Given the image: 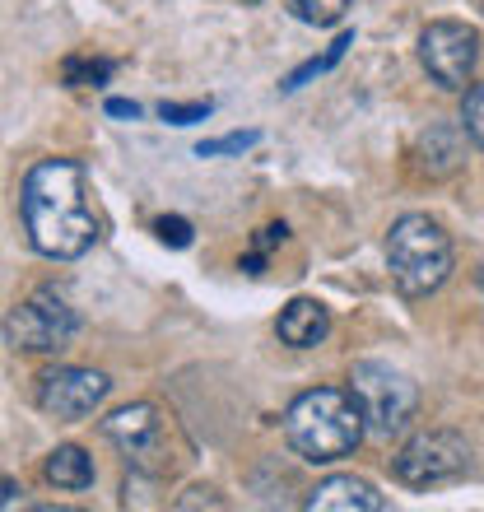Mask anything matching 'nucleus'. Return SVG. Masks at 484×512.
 I'll return each instance as SVG.
<instances>
[{
    "instance_id": "6",
    "label": "nucleus",
    "mask_w": 484,
    "mask_h": 512,
    "mask_svg": "<svg viewBox=\"0 0 484 512\" xmlns=\"http://www.w3.org/2000/svg\"><path fill=\"white\" fill-rule=\"evenodd\" d=\"M350 382H354L350 391L359 396V405H363V419H368L377 433H401L405 424L415 419L419 391H415V382L405 378L401 368L377 364V359H363V364H354Z\"/></svg>"
},
{
    "instance_id": "9",
    "label": "nucleus",
    "mask_w": 484,
    "mask_h": 512,
    "mask_svg": "<svg viewBox=\"0 0 484 512\" xmlns=\"http://www.w3.org/2000/svg\"><path fill=\"white\" fill-rule=\"evenodd\" d=\"M112 382L98 373V368H56V373H47L38 387V405L47 410V415L66 419V424H75V419L94 415L98 405L108 401Z\"/></svg>"
},
{
    "instance_id": "3",
    "label": "nucleus",
    "mask_w": 484,
    "mask_h": 512,
    "mask_svg": "<svg viewBox=\"0 0 484 512\" xmlns=\"http://www.w3.org/2000/svg\"><path fill=\"white\" fill-rule=\"evenodd\" d=\"M387 270L405 298H424L443 289L452 275V238L429 215H401L387 233Z\"/></svg>"
},
{
    "instance_id": "23",
    "label": "nucleus",
    "mask_w": 484,
    "mask_h": 512,
    "mask_svg": "<svg viewBox=\"0 0 484 512\" xmlns=\"http://www.w3.org/2000/svg\"><path fill=\"white\" fill-rule=\"evenodd\" d=\"M480 294H484V270H480Z\"/></svg>"
},
{
    "instance_id": "14",
    "label": "nucleus",
    "mask_w": 484,
    "mask_h": 512,
    "mask_svg": "<svg viewBox=\"0 0 484 512\" xmlns=\"http://www.w3.org/2000/svg\"><path fill=\"white\" fill-rule=\"evenodd\" d=\"M112 61H89V56H70L66 66H61V75H66L70 89H103V84L112 80Z\"/></svg>"
},
{
    "instance_id": "8",
    "label": "nucleus",
    "mask_w": 484,
    "mask_h": 512,
    "mask_svg": "<svg viewBox=\"0 0 484 512\" xmlns=\"http://www.w3.org/2000/svg\"><path fill=\"white\" fill-rule=\"evenodd\" d=\"M419 61H424L433 84L466 89L475 75V61H480V38H475V28L457 24V19H438L419 33Z\"/></svg>"
},
{
    "instance_id": "11",
    "label": "nucleus",
    "mask_w": 484,
    "mask_h": 512,
    "mask_svg": "<svg viewBox=\"0 0 484 512\" xmlns=\"http://www.w3.org/2000/svg\"><path fill=\"white\" fill-rule=\"evenodd\" d=\"M275 331H280L284 345L312 350V345H322L326 331H331V312H326V303H317V298H294V303L280 312Z\"/></svg>"
},
{
    "instance_id": "13",
    "label": "nucleus",
    "mask_w": 484,
    "mask_h": 512,
    "mask_svg": "<svg viewBox=\"0 0 484 512\" xmlns=\"http://www.w3.org/2000/svg\"><path fill=\"white\" fill-rule=\"evenodd\" d=\"M350 47H354V33H340V38L331 42V47H326V56H312L308 66H298L294 75L284 80V94H294V89H303V84H308L312 75H326V70L336 66V61H340V56H345V52H350Z\"/></svg>"
},
{
    "instance_id": "2",
    "label": "nucleus",
    "mask_w": 484,
    "mask_h": 512,
    "mask_svg": "<svg viewBox=\"0 0 484 512\" xmlns=\"http://www.w3.org/2000/svg\"><path fill=\"white\" fill-rule=\"evenodd\" d=\"M284 438L303 461L331 466L363 443V405L354 391L312 387L284 410Z\"/></svg>"
},
{
    "instance_id": "20",
    "label": "nucleus",
    "mask_w": 484,
    "mask_h": 512,
    "mask_svg": "<svg viewBox=\"0 0 484 512\" xmlns=\"http://www.w3.org/2000/svg\"><path fill=\"white\" fill-rule=\"evenodd\" d=\"M284 238H289V229H284V224H270V229H261V238H256V252H270V247H280Z\"/></svg>"
},
{
    "instance_id": "10",
    "label": "nucleus",
    "mask_w": 484,
    "mask_h": 512,
    "mask_svg": "<svg viewBox=\"0 0 484 512\" xmlns=\"http://www.w3.org/2000/svg\"><path fill=\"white\" fill-rule=\"evenodd\" d=\"M303 508H308V512H382V508H387V499H382L368 480L336 475V480H326V485L312 489Z\"/></svg>"
},
{
    "instance_id": "21",
    "label": "nucleus",
    "mask_w": 484,
    "mask_h": 512,
    "mask_svg": "<svg viewBox=\"0 0 484 512\" xmlns=\"http://www.w3.org/2000/svg\"><path fill=\"white\" fill-rule=\"evenodd\" d=\"M108 117H140V103H131V98H108Z\"/></svg>"
},
{
    "instance_id": "12",
    "label": "nucleus",
    "mask_w": 484,
    "mask_h": 512,
    "mask_svg": "<svg viewBox=\"0 0 484 512\" xmlns=\"http://www.w3.org/2000/svg\"><path fill=\"white\" fill-rule=\"evenodd\" d=\"M42 475H47V485L66 489V494H80V489L94 485V461H89V452H84V447L66 443V447H56L52 457H47Z\"/></svg>"
},
{
    "instance_id": "17",
    "label": "nucleus",
    "mask_w": 484,
    "mask_h": 512,
    "mask_svg": "<svg viewBox=\"0 0 484 512\" xmlns=\"http://www.w3.org/2000/svg\"><path fill=\"white\" fill-rule=\"evenodd\" d=\"M261 135L256 131H233V135H219V140H201L196 145V154L201 159H219V154H242V149H252Z\"/></svg>"
},
{
    "instance_id": "1",
    "label": "nucleus",
    "mask_w": 484,
    "mask_h": 512,
    "mask_svg": "<svg viewBox=\"0 0 484 512\" xmlns=\"http://www.w3.org/2000/svg\"><path fill=\"white\" fill-rule=\"evenodd\" d=\"M24 233L33 252L52 261H75L98 243V219L84 196V173L70 159H42L24 177Z\"/></svg>"
},
{
    "instance_id": "25",
    "label": "nucleus",
    "mask_w": 484,
    "mask_h": 512,
    "mask_svg": "<svg viewBox=\"0 0 484 512\" xmlns=\"http://www.w3.org/2000/svg\"><path fill=\"white\" fill-rule=\"evenodd\" d=\"M480 10H484V0H480Z\"/></svg>"
},
{
    "instance_id": "16",
    "label": "nucleus",
    "mask_w": 484,
    "mask_h": 512,
    "mask_svg": "<svg viewBox=\"0 0 484 512\" xmlns=\"http://www.w3.org/2000/svg\"><path fill=\"white\" fill-rule=\"evenodd\" d=\"M461 126L471 135L475 145L484 149V84H471L466 89V103H461Z\"/></svg>"
},
{
    "instance_id": "18",
    "label": "nucleus",
    "mask_w": 484,
    "mask_h": 512,
    "mask_svg": "<svg viewBox=\"0 0 484 512\" xmlns=\"http://www.w3.org/2000/svg\"><path fill=\"white\" fill-rule=\"evenodd\" d=\"M210 112H215V103L205 98V103H163L159 117H163L168 126H191V122H205Z\"/></svg>"
},
{
    "instance_id": "4",
    "label": "nucleus",
    "mask_w": 484,
    "mask_h": 512,
    "mask_svg": "<svg viewBox=\"0 0 484 512\" xmlns=\"http://www.w3.org/2000/svg\"><path fill=\"white\" fill-rule=\"evenodd\" d=\"M103 438L117 447L126 466H135L140 475H168L182 461V443H177L173 424L163 415L159 405L149 401H135V405H121L103 419Z\"/></svg>"
},
{
    "instance_id": "22",
    "label": "nucleus",
    "mask_w": 484,
    "mask_h": 512,
    "mask_svg": "<svg viewBox=\"0 0 484 512\" xmlns=\"http://www.w3.org/2000/svg\"><path fill=\"white\" fill-rule=\"evenodd\" d=\"M0 508H19V485L0 475Z\"/></svg>"
},
{
    "instance_id": "19",
    "label": "nucleus",
    "mask_w": 484,
    "mask_h": 512,
    "mask_svg": "<svg viewBox=\"0 0 484 512\" xmlns=\"http://www.w3.org/2000/svg\"><path fill=\"white\" fill-rule=\"evenodd\" d=\"M154 233H159V243H168V247H191V224L182 215H163L159 224H154Z\"/></svg>"
},
{
    "instance_id": "5",
    "label": "nucleus",
    "mask_w": 484,
    "mask_h": 512,
    "mask_svg": "<svg viewBox=\"0 0 484 512\" xmlns=\"http://www.w3.org/2000/svg\"><path fill=\"white\" fill-rule=\"evenodd\" d=\"M75 331H80V317H75V308L66 303V294L52 289V284L33 289V294L5 317V340H10V350H24V354L66 350L70 340H75Z\"/></svg>"
},
{
    "instance_id": "7",
    "label": "nucleus",
    "mask_w": 484,
    "mask_h": 512,
    "mask_svg": "<svg viewBox=\"0 0 484 512\" xmlns=\"http://www.w3.org/2000/svg\"><path fill=\"white\" fill-rule=\"evenodd\" d=\"M466 466H471V447H466V438H457L447 429L415 433L396 452V480L410 489H433V485H447V480H461Z\"/></svg>"
},
{
    "instance_id": "24",
    "label": "nucleus",
    "mask_w": 484,
    "mask_h": 512,
    "mask_svg": "<svg viewBox=\"0 0 484 512\" xmlns=\"http://www.w3.org/2000/svg\"><path fill=\"white\" fill-rule=\"evenodd\" d=\"M247 5H261V0H247Z\"/></svg>"
},
{
    "instance_id": "15",
    "label": "nucleus",
    "mask_w": 484,
    "mask_h": 512,
    "mask_svg": "<svg viewBox=\"0 0 484 512\" xmlns=\"http://www.w3.org/2000/svg\"><path fill=\"white\" fill-rule=\"evenodd\" d=\"M354 0H289V10L303 19V24H317V28H331L350 14Z\"/></svg>"
}]
</instances>
